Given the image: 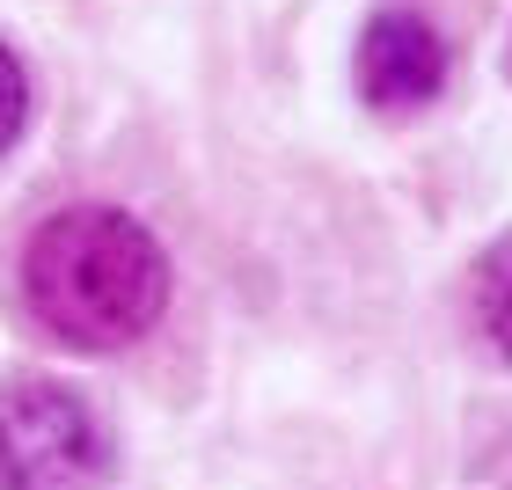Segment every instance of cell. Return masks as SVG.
I'll return each instance as SVG.
<instances>
[{"instance_id": "cell-1", "label": "cell", "mask_w": 512, "mask_h": 490, "mask_svg": "<svg viewBox=\"0 0 512 490\" xmlns=\"http://www.w3.org/2000/svg\"><path fill=\"white\" fill-rule=\"evenodd\" d=\"M22 300L44 337L74 352H125L169 308V256L118 205H66L22 249Z\"/></svg>"}, {"instance_id": "cell-2", "label": "cell", "mask_w": 512, "mask_h": 490, "mask_svg": "<svg viewBox=\"0 0 512 490\" xmlns=\"http://www.w3.org/2000/svg\"><path fill=\"white\" fill-rule=\"evenodd\" d=\"M103 417L59 381L0 388V490H103L110 483Z\"/></svg>"}, {"instance_id": "cell-3", "label": "cell", "mask_w": 512, "mask_h": 490, "mask_svg": "<svg viewBox=\"0 0 512 490\" xmlns=\"http://www.w3.org/2000/svg\"><path fill=\"white\" fill-rule=\"evenodd\" d=\"M359 96L374 110H425L447 88V44L417 8H381L359 30Z\"/></svg>"}, {"instance_id": "cell-4", "label": "cell", "mask_w": 512, "mask_h": 490, "mask_svg": "<svg viewBox=\"0 0 512 490\" xmlns=\"http://www.w3.org/2000/svg\"><path fill=\"white\" fill-rule=\"evenodd\" d=\"M469 315H476V337L512 366V235H498L491 249L476 256V271H469Z\"/></svg>"}, {"instance_id": "cell-5", "label": "cell", "mask_w": 512, "mask_h": 490, "mask_svg": "<svg viewBox=\"0 0 512 490\" xmlns=\"http://www.w3.org/2000/svg\"><path fill=\"white\" fill-rule=\"evenodd\" d=\"M22 118H30V81H22V59L0 44V154L22 139Z\"/></svg>"}]
</instances>
